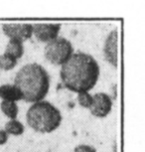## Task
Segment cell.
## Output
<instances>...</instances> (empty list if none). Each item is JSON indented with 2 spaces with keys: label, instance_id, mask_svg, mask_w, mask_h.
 <instances>
[{
  "label": "cell",
  "instance_id": "7a4b0ae2",
  "mask_svg": "<svg viewBox=\"0 0 145 152\" xmlns=\"http://www.w3.org/2000/svg\"><path fill=\"white\" fill-rule=\"evenodd\" d=\"M14 85L23 94V100L35 104L46 97L50 88V76L41 65L27 64L16 74Z\"/></svg>",
  "mask_w": 145,
  "mask_h": 152
},
{
  "label": "cell",
  "instance_id": "30bf717a",
  "mask_svg": "<svg viewBox=\"0 0 145 152\" xmlns=\"http://www.w3.org/2000/svg\"><path fill=\"white\" fill-rule=\"evenodd\" d=\"M5 53L14 57L16 60L22 58L24 54L23 42L15 39H9V42H8L6 49H5Z\"/></svg>",
  "mask_w": 145,
  "mask_h": 152
},
{
  "label": "cell",
  "instance_id": "7c38bea8",
  "mask_svg": "<svg viewBox=\"0 0 145 152\" xmlns=\"http://www.w3.org/2000/svg\"><path fill=\"white\" fill-rule=\"evenodd\" d=\"M4 130L8 135H21L24 132V125L17 119H10L9 121L6 122L4 127Z\"/></svg>",
  "mask_w": 145,
  "mask_h": 152
},
{
  "label": "cell",
  "instance_id": "5b68a950",
  "mask_svg": "<svg viewBox=\"0 0 145 152\" xmlns=\"http://www.w3.org/2000/svg\"><path fill=\"white\" fill-rule=\"evenodd\" d=\"M2 31L7 37H9V39H15L24 42L32 37L33 25L28 23H10V24H4Z\"/></svg>",
  "mask_w": 145,
  "mask_h": 152
},
{
  "label": "cell",
  "instance_id": "9a60e30c",
  "mask_svg": "<svg viewBox=\"0 0 145 152\" xmlns=\"http://www.w3.org/2000/svg\"><path fill=\"white\" fill-rule=\"evenodd\" d=\"M74 152H96V150L93 146L81 144V145L77 146L75 148V150H74Z\"/></svg>",
  "mask_w": 145,
  "mask_h": 152
},
{
  "label": "cell",
  "instance_id": "2e32d148",
  "mask_svg": "<svg viewBox=\"0 0 145 152\" xmlns=\"http://www.w3.org/2000/svg\"><path fill=\"white\" fill-rule=\"evenodd\" d=\"M8 134L5 132L4 129H0V145H3L7 142Z\"/></svg>",
  "mask_w": 145,
  "mask_h": 152
},
{
  "label": "cell",
  "instance_id": "277c9868",
  "mask_svg": "<svg viewBox=\"0 0 145 152\" xmlns=\"http://www.w3.org/2000/svg\"><path fill=\"white\" fill-rule=\"evenodd\" d=\"M74 54L73 45L69 40L58 37L49 42L45 47V57L50 63L56 66H62Z\"/></svg>",
  "mask_w": 145,
  "mask_h": 152
},
{
  "label": "cell",
  "instance_id": "9c48e42d",
  "mask_svg": "<svg viewBox=\"0 0 145 152\" xmlns=\"http://www.w3.org/2000/svg\"><path fill=\"white\" fill-rule=\"evenodd\" d=\"M0 99L7 102H18L23 99V94L15 85L5 84L0 86Z\"/></svg>",
  "mask_w": 145,
  "mask_h": 152
},
{
  "label": "cell",
  "instance_id": "4fadbf2b",
  "mask_svg": "<svg viewBox=\"0 0 145 152\" xmlns=\"http://www.w3.org/2000/svg\"><path fill=\"white\" fill-rule=\"evenodd\" d=\"M17 60L14 57L4 53L0 55V69L3 71H10L16 67Z\"/></svg>",
  "mask_w": 145,
  "mask_h": 152
},
{
  "label": "cell",
  "instance_id": "ba28073f",
  "mask_svg": "<svg viewBox=\"0 0 145 152\" xmlns=\"http://www.w3.org/2000/svg\"><path fill=\"white\" fill-rule=\"evenodd\" d=\"M118 32L114 29L109 34L107 38L104 42L103 46V56L104 59L112 65L113 67H117L118 61Z\"/></svg>",
  "mask_w": 145,
  "mask_h": 152
},
{
  "label": "cell",
  "instance_id": "5bb4252c",
  "mask_svg": "<svg viewBox=\"0 0 145 152\" xmlns=\"http://www.w3.org/2000/svg\"><path fill=\"white\" fill-rule=\"evenodd\" d=\"M78 100H79V104L81 105V107L85 108H89V110L92 107V105L93 104V96H90L89 94V91H82V93H79Z\"/></svg>",
  "mask_w": 145,
  "mask_h": 152
},
{
  "label": "cell",
  "instance_id": "52a82bcc",
  "mask_svg": "<svg viewBox=\"0 0 145 152\" xmlns=\"http://www.w3.org/2000/svg\"><path fill=\"white\" fill-rule=\"evenodd\" d=\"M61 25L60 24H48V23H37L33 25V34L37 40L43 43H49L58 38Z\"/></svg>",
  "mask_w": 145,
  "mask_h": 152
},
{
  "label": "cell",
  "instance_id": "8fae6325",
  "mask_svg": "<svg viewBox=\"0 0 145 152\" xmlns=\"http://www.w3.org/2000/svg\"><path fill=\"white\" fill-rule=\"evenodd\" d=\"M0 108L1 111L7 117L10 119H16L17 115H18V105L14 102H7V100H2L0 104Z\"/></svg>",
  "mask_w": 145,
  "mask_h": 152
},
{
  "label": "cell",
  "instance_id": "3957f363",
  "mask_svg": "<svg viewBox=\"0 0 145 152\" xmlns=\"http://www.w3.org/2000/svg\"><path fill=\"white\" fill-rule=\"evenodd\" d=\"M26 119L32 129L41 133L53 132L62 122L60 110L46 100L35 102L27 111Z\"/></svg>",
  "mask_w": 145,
  "mask_h": 152
},
{
  "label": "cell",
  "instance_id": "6da1fadb",
  "mask_svg": "<svg viewBox=\"0 0 145 152\" xmlns=\"http://www.w3.org/2000/svg\"><path fill=\"white\" fill-rule=\"evenodd\" d=\"M60 77L68 90L78 94L89 91L98 81L99 66L90 54L77 52L62 65Z\"/></svg>",
  "mask_w": 145,
  "mask_h": 152
},
{
  "label": "cell",
  "instance_id": "8992f818",
  "mask_svg": "<svg viewBox=\"0 0 145 152\" xmlns=\"http://www.w3.org/2000/svg\"><path fill=\"white\" fill-rule=\"evenodd\" d=\"M93 104L92 107L90 108V113L93 116L98 118H103L107 116L111 111L112 107V100L107 94L98 93L93 96Z\"/></svg>",
  "mask_w": 145,
  "mask_h": 152
}]
</instances>
